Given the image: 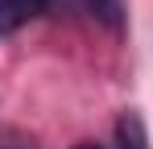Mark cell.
<instances>
[{
  "label": "cell",
  "mask_w": 153,
  "mask_h": 149,
  "mask_svg": "<svg viewBox=\"0 0 153 149\" xmlns=\"http://www.w3.org/2000/svg\"><path fill=\"white\" fill-rule=\"evenodd\" d=\"M91 4V13L108 25H120V13H124V0H87Z\"/></svg>",
  "instance_id": "7a4b0ae2"
},
{
  "label": "cell",
  "mask_w": 153,
  "mask_h": 149,
  "mask_svg": "<svg viewBox=\"0 0 153 149\" xmlns=\"http://www.w3.org/2000/svg\"><path fill=\"white\" fill-rule=\"evenodd\" d=\"M75 149H103V145H91V141H83V145H75Z\"/></svg>",
  "instance_id": "3957f363"
},
{
  "label": "cell",
  "mask_w": 153,
  "mask_h": 149,
  "mask_svg": "<svg viewBox=\"0 0 153 149\" xmlns=\"http://www.w3.org/2000/svg\"><path fill=\"white\" fill-rule=\"evenodd\" d=\"M50 8V0H0V33H13L25 21L42 17Z\"/></svg>",
  "instance_id": "6da1fadb"
}]
</instances>
